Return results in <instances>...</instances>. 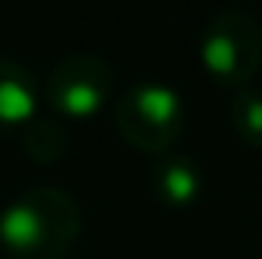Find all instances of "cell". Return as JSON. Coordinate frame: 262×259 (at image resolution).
<instances>
[{
	"mask_svg": "<svg viewBox=\"0 0 262 259\" xmlns=\"http://www.w3.org/2000/svg\"><path fill=\"white\" fill-rule=\"evenodd\" d=\"M83 213L60 186H33L0 209V253L4 259H67Z\"/></svg>",
	"mask_w": 262,
	"mask_h": 259,
	"instance_id": "cell-1",
	"label": "cell"
},
{
	"mask_svg": "<svg viewBox=\"0 0 262 259\" xmlns=\"http://www.w3.org/2000/svg\"><path fill=\"white\" fill-rule=\"evenodd\" d=\"M199 63L212 83L243 90L262 67V24L246 10H223L206 24Z\"/></svg>",
	"mask_w": 262,
	"mask_h": 259,
	"instance_id": "cell-2",
	"label": "cell"
},
{
	"mask_svg": "<svg viewBox=\"0 0 262 259\" xmlns=\"http://www.w3.org/2000/svg\"><path fill=\"white\" fill-rule=\"evenodd\" d=\"M116 130L140 153L163 156L186 126L183 97L169 83L143 80L116 100Z\"/></svg>",
	"mask_w": 262,
	"mask_h": 259,
	"instance_id": "cell-3",
	"label": "cell"
},
{
	"mask_svg": "<svg viewBox=\"0 0 262 259\" xmlns=\"http://www.w3.org/2000/svg\"><path fill=\"white\" fill-rule=\"evenodd\" d=\"M113 80V67L100 53H70L47 73L43 93L50 110L63 120H90L110 103Z\"/></svg>",
	"mask_w": 262,
	"mask_h": 259,
	"instance_id": "cell-4",
	"label": "cell"
},
{
	"mask_svg": "<svg viewBox=\"0 0 262 259\" xmlns=\"http://www.w3.org/2000/svg\"><path fill=\"white\" fill-rule=\"evenodd\" d=\"M37 117V77L27 63L0 57V136L20 133Z\"/></svg>",
	"mask_w": 262,
	"mask_h": 259,
	"instance_id": "cell-5",
	"label": "cell"
},
{
	"mask_svg": "<svg viewBox=\"0 0 262 259\" xmlns=\"http://www.w3.org/2000/svg\"><path fill=\"white\" fill-rule=\"evenodd\" d=\"M149 186L163 206L189 209L203 196V169L192 156H163L149 169Z\"/></svg>",
	"mask_w": 262,
	"mask_h": 259,
	"instance_id": "cell-6",
	"label": "cell"
},
{
	"mask_svg": "<svg viewBox=\"0 0 262 259\" xmlns=\"http://www.w3.org/2000/svg\"><path fill=\"white\" fill-rule=\"evenodd\" d=\"M17 136H20L24 153L30 156V160H37V163H57V160H63L67 146H70L67 126L60 123L57 117H33Z\"/></svg>",
	"mask_w": 262,
	"mask_h": 259,
	"instance_id": "cell-7",
	"label": "cell"
},
{
	"mask_svg": "<svg viewBox=\"0 0 262 259\" xmlns=\"http://www.w3.org/2000/svg\"><path fill=\"white\" fill-rule=\"evenodd\" d=\"M229 120L236 136L252 149H262V90L259 87H243L232 93Z\"/></svg>",
	"mask_w": 262,
	"mask_h": 259,
	"instance_id": "cell-8",
	"label": "cell"
}]
</instances>
